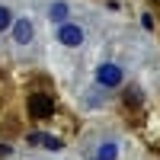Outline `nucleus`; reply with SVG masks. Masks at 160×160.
Returning a JSON list of instances; mask_svg holds the SVG:
<instances>
[{
	"mask_svg": "<svg viewBox=\"0 0 160 160\" xmlns=\"http://www.w3.org/2000/svg\"><path fill=\"white\" fill-rule=\"evenodd\" d=\"M29 112L35 118H48L51 112H55V99H51L48 93H32L29 96Z\"/></svg>",
	"mask_w": 160,
	"mask_h": 160,
	"instance_id": "obj_1",
	"label": "nucleus"
},
{
	"mask_svg": "<svg viewBox=\"0 0 160 160\" xmlns=\"http://www.w3.org/2000/svg\"><path fill=\"white\" fill-rule=\"evenodd\" d=\"M58 42H61V45H68V48H74V45H80V42H83V29H80V26L64 22L61 29H58Z\"/></svg>",
	"mask_w": 160,
	"mask_h": 160,
	"instance_id": "obj_2",
	"label": "nucleus"
},
{
	"mask_svg": "<svg viewBox=\"0 0 160 160\" xmlns=\"http://www.w3.org/2000/svg\"><path fill=\"white\" fill-rule=\"evenodd\" d=\"M96 77H99V83H102V87H118V83H122V71H118L115 64H102Z\"/></svg>",
	"mask_w": 160,
	"mask_h": 160,
	"instance_id": "obj_3",
	"label": "nucleus"
},
{
	"mask_svg": "<svg viewBox=\"0 0 160 160\" xmlns=\"http://www.w3.org/2000/svg\"><path fill=\"white\" fill-rule=\"evenodd\" d=\"M13 38H16L19 45H22V42H29V38H32V26L26 22V19H19L16 26H13Z\"/></svg>",
	"mask_w": 160,
	"mask_h": 160,
	"instance_id": "obj_4",
	"label": "nucleus"
},
{
	"mask_svg": "<svg viewBox=\"0 0 160 160\" xmlns=\"http://www.w3.org/2000/svg\"><path fill=\"white\" fill-rule=\"evenodd\" d=\"M29 141H32V144H45V148H51V151H58V148H61V141H58V138H45L42 131L29 135Z\"/></svg>",
	"mask_w": 160,
	"mask_h": 160,
	"instance_id": "obj_5",
	"label": "nucleus"
},
{
	"mask_svg": "<svg viewBox=\"0 0 160 160\" xmlns=\"http://www.w3.org/2000/svg\"><path fill=\"white\" fill-rule=\"evenodd\" d=\"M51 19H55V22L68 19V3H55V7H51Z\"/></svg>",
	"mask_w": 160,
	"mask_h": 160,
	"instance_id": "obj_6",
	"label": "nucleus"
},
{
	"mask_svg": "<svg viewBox=\"0 0 160 160\" xmlns=\"http://www.w3.org/2000/svg\"><path fill=\"white\" fill-rule=\"evenodd\" d=\"M112 157H115V148H112V144L99 148V160H112Z\"/></svg>",
	"mask_w": 160,
	"mask_h": 160,
	"instance_id": "obj_7",
	"label": "nucleus"
},
{
	"mask_svg": "<svg viewBox=\"0 0 160 160\" xmlns=\"http://www.w3.org/2000/svg\"><path fill=\"white\" fill-rule=\"evenodd\" d=\"M7 26H10V13L0 7V29H7Z\"/></svg>",
	"mask_w": 160,
	"mask_h": 160,
	"instance_id": "obj_8",
	"label": "nucleus"
},
{
	"mask_svg": "<svg viewBox=\"0 0 160 160\" xmlns=\"http://www.w3.org/2000/svg\"><path fill=\"white\" fill-rule=\"evenodd\" d=\"M0 154H10V148H7V144H0Z\"/></svg>",
	"mask_w": 160,
	"mask_h": 160,
	"instance_id": "obj_9",
	"label": "nucleus"
}]
</instances>
